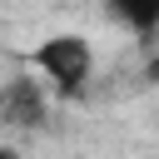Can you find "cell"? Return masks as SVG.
Masks as SVG:
<instances>
[{
    "label": "cell",
    "instance_id": "1",
    "mask_svg": "<svg viewBox=\"0 0 159 159\" xmlns=\"http://www.w3.org/2000/svg\"><path fill=\"white\" fill-rule=\"evenodd\" d=\"M30 65L45 75L40 80L45 89H55L60 99H75V94H84L89 75H94V50L80 35H50L30 50Z\"/></svg>",
    "mask_w": 159,
    "mask_h": 159
},
{
    "label": "cell",
    "instance_id": "2",
    "mask_svg": "<svg viewBox=\"0 0 159 159\" xmlns=\"http://www.w3.org/2000/svg\"><path fill=\"white\" fill-rule=\"evenodd\" d=\"M50 114V89L35 75H15L0 84V124L5 129H40Z\"/></svg>",
    "mask_w": 159,
    "mask_h": 159
},
{
    "label": "cell",
    "instance_id": "3",
    "mask_svg": "<svg viewBox=\"0 0 159 159\" xmlns=\"http://www.w3.org/2000/svg\"><path fill=\"white\" fill-rule=\"evenodd\" d=\"M114 20H129L139 35H149L159 25V5H114Z\"/></svg>",
    "mask_w": 159,
    "mask_h": 159
},
{
    "label": "cell",
    "instance_id": "4",
    "mask_svg": "<svg viewBox=\"0 0 159 159\" xmlns=\"http://www.w3.org/2000/svg\"><path fill=\"white\" fill-rule=\"evenodd\" d=\"M0 159H20V149L15 144H0Z\"/></svg>",
    "mask_w": 159,
    "mask_h": 159
}]
</instances>
